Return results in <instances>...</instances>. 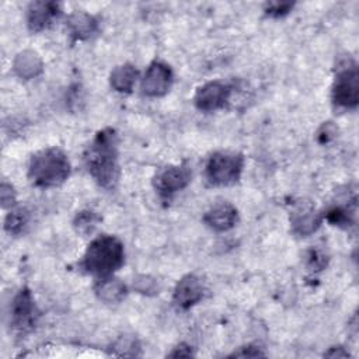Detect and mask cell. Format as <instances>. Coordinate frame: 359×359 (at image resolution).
<instances>
[{"mask_svg":"<svg viewBox=\"0 0 359 359\" xmlns=\"http://www.w3.org/2000/svg\"><path fill=\"white\" fill-rule=\"evenodd\" d=\"M118 136L114 129L100 130L86 147L84 163L90 175L102 188L112 189L119 178Z\"/></svg>","mask_w":359,"mask_h":359,"instance_id":"obj_1","label":"cell"},{"mask_svg":"<svg viewBox=\"0 0 359 359\" xmlns=\"http://www.w3.org/2000/svg\"><path fill=\"white\" fill-rule=\"evenodd\" d=\"M123 244L114 236L102 234L88 244L80 266L87 273L97 276L100 280L109 278L123 265Z\"/></svg>","mask_w":359,"mask_h":359,"instance_id":"obj_2","label":"cell"},{"mask_svg":"<svg viewBox=\"0 0 359 359\" xmlns=\"http://www.w3.org/2000/svg\"><path fill=\"white\" fill-rule=\"evenodd\" d=\"M70 175V161L57 147H46L31 157L28 177L36 187L50 188L60 185Z\"/></svg>","mask_w":359,"mask_h":359,"instance_id":"obj_3","label":"cell"},{"mask_svg":"<svg viewBox=\"0 0 359 359\" xmlns=\"http://www.w3.org/2000/svg\"><path fill=\"white\" fill-rule=\"evenodd\" d=\"M244 165V158L238 153L216 151L205 165V178L210 185L223 187L238 181Z\"/></svg>","mask_w":359,"mask_h":359,"instance_id":"obj_4","label":"cell"},{"mask_svg":"<svg viewBox=\"0 0 359 359\" xmlns=\"http://www.w3.org/2000/svg\"><path fill=\"white\" fill-rule=\"evenodd\" d=\"M359 74L353 62H348L335 76L332 86V100L342 108H356L359 101Z\"/></svg>","mask_w":359,"mask_h":359,"instance_id":"obj_5","label":"cell"},{"mask_svg":"<svg viewBox=\"0 0 359 359\" xmlns=\"http://www.w3.org/2000/svg\"><path fill=\"white\" fill-rule=\"evenodd\" d=\"M191 167L187 163H181L158 170L153 180V185L163 199H170L178 191H182L191 182Z\"/></svg>","mask_w":359,"mask_h":359,"instance_id":"obj_6","label":"cell"},{"mask_svg":"<svg viewBox=\"0 0 359 359\" xmlns=\"http://www.w3.org/2000/svg\"><path fill=\"white\" fill-rule=\"evenodd\" d=\"M230 93L231 87L229 84H224L222 81H210L198 88L194 97V102L201 111H216L224 107L230 97Z\"/></svg>","mask_w":359,"mask_h":359,"instance_id":"obj_7","label":"cell"},{"mask_svg":"<svg viewBox=\"0 0 359 359\" xmlns=\"http://www.w3.org/2000/svg\"><path fill=\"white\" fill-rule=\"evenodd\" d=\"M36 309L31 292L24 287L13 300L11 304V325L18 331H27L35 324Z\"/></svg>","mask_w":359,"mask_h":359,"instance_id":"obj_8","label":"cell"},{"mask_svg":"<svg viewBox=\"0 0 359 359\" xmlns=\"http://www.w3.org/2000/svg\"><path fill=\"white\" fill-rule=\"evenodd\" d=\"M172 83V72L171 69L161 63V62H153L143 77L142 81V90L146 95L150 97H158L168 91Z\"/></svg>","mask_w":359,"mask_h":359,"instance_id":"obj_9","label":"cell"},{"mask_svg":"<svg viewBox=\"0 0 359 359\" xmlns=\"http://www.w3.org/2000/svg\"><path fill=\"white\" fill-rule=\"evenodd\" d=\"M60 14L57 3L53 1H35L31 3L27 10V24L32 32L46 29L53 20Z\"/></svg>","mask_w":359,"mask_h":359,"instance_id":"obj_10","label":"cell"},{"mask_svg":"<svg viewBox=\"0 0 359 359\" xmlns=\"http://www.w3.org/2000/svg\"><path fill=\"white\" fill-rule=\"evenodd\" d=\"M203 296L201 280L195 275L184 276L175 286L174 302L181 309H189L196 304Z\"/></svg>","mask_w":359,"mask_h":359,"instance_id":"obj_11","label":"cell"},{"mask_svg":"<svg viewBox=\"0 0 359 359\" xmlns=\"http://www.w3.org/2000/svg\"><path fill=\"white\" fill-rule=\"evenodd\" d=\"M237 209L227 202L215 205L203 216V222L216 231H226L231 229L237 223Z\"/></svg>","mask_w":359,"mask_h":359,"instance_id":"obj_12","label":"cell"},{"mask_svg":"<svg viewBox=\"0 0 359 359\" xmlns=\"http://www.w3.org/2000/svg\"><path fill=\"white\" fill-rule=\"evenodd\" d=\"M95 290H97L100 299H102L107 303L119 302L126 294L125 285L121 283L118 279H111V278L100 279Z\"/></svg>","mask_w":359,"mask_h":359,"instance_id":"obj_13","label":"cell"},{"mask_svg":"<svg viewBox=\"0 0 359 359\" xmlns=\"http://www.w3.org/2000/svg\"><path fill=\"white\" fill-rule=\"evenodd\" d=\"M137 72L130 65H123L116 67L111 74V84L118 91H130L135 84Z\"/></svg>","mask_w":359,"mask_h":359,"instance_id":"obj_14","label":"cell"},{"mask_svg":"<svg viewBox=\"0 0 359 359\" xmlns=\"http://www.w3.org/2000/svg\"><path fill=\"white\" fill-rule=\"evenodd\" d=\"M94 28H95V21L90 15L74 14L70 18V31H72V35H74L77 39L91 35Z\"/></svg>","mask_w":359,"mask_h":359,"instance_id":"obj_15","label":"cell"},{"mask_svg":"<svg viewBox=\"0 0 359 359\" xmlns=\"http://www.w3.org/2000/svg\"><path fill=\"white\" fill-rule=\"evenodd\" d=\"M28 223V212L24 208H18L11 210L4 222V227L11 234H18L24 230Z\"/></svg>","mask_w":359,"mask_h":359,"instance_id":"obj_16","label":"cell"},{"mask_svg":"<svg viewBox=\"0 0 359 359\" xmlns=\"http://www.w3.org/2000/svg\"><path fill=\"white\" fill-rule=\"evenodd\" d=\"M98 222H100V217L94 212L84 210L76 216L73 224H74V229L77 233L87 236V234L93 233V230L97 227Z\"/></svg>","mask_w":359,"mask_h":359,"instance_id":"obj_17","label":"cell"},{"mask_svg":"<svg viewBox=\"0 0 359 359\" xmlns=\"http://www.w3.org/2000/svg\"><path fill=\"white\" fill-rule=\"evenodd\" d=\"M318 223H320V219L316 216L314 212H304L303 216L297 215L296 219H293V222H292L294 230L300 234L311 233L313 230H316Z\"/></svg>","mask_w":359,"mask_h":359,"instance_id":"obj_18","label":"cell"},{"mask_svg":"<svg viewBox=\"0 0 359 359\" xmlns=\"http://www.w3.org/2000/svg\"><path fill=\"white\" fill-rule=\"evenodd\" d=\"M351 210L346 209V208H341V206H337V208H332L330 209L327 213H325V219L335 224V226H349L352 224V216H351Z\"/></svg>","mask_w":359,"mask_h":359,"instance_id":"obj_19","label":"cell"},{"mask_svg":"<svg viewBox=\"0 0 359 359\" xmlns=\"http://www.w3.org/2000/svg\"><path fill=\"white\" fill-rule=\"evenodd\" d=\"M292 8H293L292 3H268L265 7V11L268 15L280 17L287 14Z\"/></svg>","mask_w":359,"mask_h":359,"instance_id":"obj_20","label":"cell"},{"mask_svg":"<svg viewBox=\"0 0 359 359\" xmlns=\"http://www.w3.org/2000/svg\"><path fill=\"white\" fill-rule=\"evenodd\" d=\"M334 135H337V129L332 126L331 122H327L320 128V130L317 133V137L321 143H327L330 139L334 137Z\"/></svg>","mask_w":359,"mask_h":359,"instance_id":"obj_21","label":"cell"}]
</instances>
